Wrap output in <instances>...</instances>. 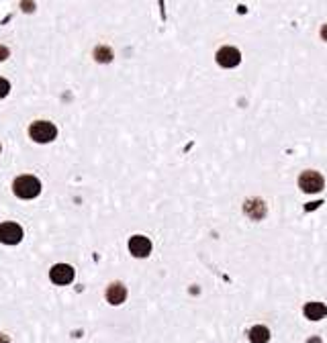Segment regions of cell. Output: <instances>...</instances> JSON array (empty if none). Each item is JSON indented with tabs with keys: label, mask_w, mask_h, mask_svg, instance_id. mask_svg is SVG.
Returning <instances> with one entry per match:
<instances>
[{
	"label": "cell",
	"mask_w": 327,
	"mask_h": 343,
	"mask_svg": "<svg viewBox=\"0 0 327 343\" xmlns=\"http://www.w3.org/2000/svg\"><path fill=\"white\" fill-rule=\"evenodd\" d=\"M13 192L18 198H25V200H31L35 196H39L41 192V182L35 176H18V178L13 182Z\"/></svg>",
	"instance_id": "cell-1"
},
{
	"label": "cell",
	"mask_w": 327,
	"mask_h": 343,
	"mask_svg": "<svg viewBox=\"0 0 327 343\" xmlns=\"http://www.w3.org/2000/svg\"><path fill=\"white\" fill-rule=\"evenodd\" d=\"M29 137L35 143H52L57 137V127L52 121H35L29 127Z\"/></svg>",
	"instance_id": "cell-2"
},
{
	"label": "cell",
	"mask_w": 327,
	"mask_h": 343,
	"mask_svg": "<svg viewBox=\"0 0 327 343\" xmlns=\"http://www.w3.org/2000/svg\"><path fill=\"white\" fill-rule=\"evenodd\" d=\"M299 186H301V190L307 192V194H315V192H321L323 190V186H325V180H323V176L319 172H315V170H307L299 176Z\"/></svg>",
	"instance_id": "cell-3"
},
{
	"label": "cell",
	"mask_w": 327,
	"mask_h": 343,
	"mask_svg": "<svg viewBox=\"0 0 327 343\" xmlns=\"http://www.w3.org/2000/svg\"><path fill=\"white\" fill-rule=\"evenodd\" d=\"M23 241V227L13 221L0 223V243L4 245H17Z\"/></svg>",
	"instance_id": "cell-4"
},
{
	"label": "cell",
	"mask_w": 327,
	"mask_h": 343,
	"mask_svg": "<svg viewBox=\"0 0 327 343\" xmlns=\"http://www.w3.org/2000/svg\"><path fill=\"white\" fill-rule=\"evenodd\" d=\"M74 276H76V272L72 266H68V263H55V266L49 270V280L57 284V286H66V284L74 282Z\"/></svg>",
	"instance_id": "cell-5"
},
{
	"label": "cell",
	"mask_w": 327,
	"mask_h": 343,
	"mask_svg": "<svg viewBox=\"0 0 327 343\" xmlns=\"http://www.w3.org/2000/svg\"><path fill=\"white\" fill-rule=\"evenodd\" d=\"M129 251H131V256H135V258H147L152 253V241L143 237V235H133V237L129 239Z\"/></svg>",
	"instance_id": "cell-6"
},
{
	"label": "cell",
	"mask_w": 327,
	"mask_h": 343,
	"mask_svg": "<svg viewBox=\"0 0 327 343\" xmlns=\"http://www.w3.org/2000/svg\"><path fill=\"white\" fill-rule=\"evenodd\" d=\"M240 62H241L240 49H235V47H221L219 51H217V64H219L221 67H235V65H240Z\"/></svg>",
	"instance_id": "cell-7"
},
{
	"label": "cell",
	"mask_w": 327,
	"mask_h": 343,
	"mask_svg": "<svg viewBox=\"0 0 327 343\" xmlns=\"http://www.w3.org/2000/svg\"><path fill=\"white\" fill-rule=\"evenodd\" d=\"M125 298H127V288H125V284H121V282H113L111 286L106 288V300L111 302L113 307L123 305Z\"/></svg>",
	"instance_id": "cell-8"
},
{
	"label": "cell",
	"mask_w": 327,
	"mask_h": 343,
	"mask_svg": "<svg viewBox=\"0 0 327 343\" xmlns=\"http://www.w3.org/2000/svg\"><path fill=\"white\" fill-rule=\"evenodd\" d=\"M243 211H245V214H247L250 219L260 221L264 214H266V204H264L260 198H254V200H247V202L243 204Z\"/></svg>",
	"instance_id": "cell-9"
},
{
	"label": "cell",
	"mask_w": 327,
	"mask_h": 343,
	"mask_svg": "<svg viewBox=\"0 0 327 343\" xmlns=\"http://www.w3.org/2000/svg\"><path fill=\"white\" fill-rule=\"evenodd\" d=\"M305 317L309 321H321L327 317V307L323 302H307L305 305Z\"/></svg>",
	"instance_id": "cell-10"
},
{
	"label": "cell",
	"mask_w": 327,
	"mask_h": 343,
	"mask_svg": "<svg viewBox=\"0 0 327 343\" xmlns=\"http://www.w3.org/2000/svg\"><path fill=\"white\" fill-rule=\"evenodd\" d=\"M250 341L252 343H268L270 341V331L264 325H256L250 329Z\"/></svg>",
	"instance_id": "cell-11"
},
{
	"label": "cell",
	"mask_w": 327,
	"mask_h": 343,
	"mask_svg": "<svg viewBox=\"0 0 327 343\" xmlns=\"http://www.w3.org/2000/svg\"><path fill=\"white\" fill-rule=\"evenodd\" d=\"M94 60L98 62V64H108L113 60V49L111 47H106V45H98L96 49H94Z\"/></svg>",
	"instance_id": "cell-12"
},
{
	"label": "cell",
	"mask_w": 327,
	"mask_h": 343,
	"mask_svg": "<svg viewBox=\"0 0 327 343\" xmlns=\"http://www.w3.org/2000/svg\"><path fill=\"white\" fill-rule=\"evenodd\" d=\"M8 92H11V84H8L6 78H0V98L8 96Z\"/></svg>",
	"instance_id": "cell-13"
},
{
	"label": "cell",
	"mask_w": 327,
	"mask_h": 343,
	"mask_svg": "<svg viewBox=\"0 0 327 343\" xmlns=\"http://www.w3.org/2000/svg\"><path fill=\"white\" fill-rule=\"evenodd\" d=\"M21 6H23L25 13H33L35 11V2H33V0H23Z\"/></svg>",
	"instance_id": "cell-14"
},
{
	"label": "cell",
	"mask_w": 327,
	"mask_h": 343,
	"mask_svg": "<svg viewBox=\"0 0 327 343\" xmlns=\"http://www.w3.org/2000/svg\"><path fill=\"white\" fill-rule=\"evenodd\" d=\"M8 55H11V51H8V47H6V45H0V62L8 60Z\"/></svg>",
	"instance_id": "cell-15"
},
{
	"label": "cell",
	"mask_w": 327,
	"mask_h": 343,
	"mask_svg": "<svg viewBox=\"0 0 327 343\" xmlns=\"http://www.w3.org/2000/svg\"><path fill=\"white\" fill-rule=\"evenodd\" d=\"M0 343H11V339H8V335H4V333H0Z\"/></svg>",
	"instance_id": "cell-16"
},
{
	"label": "cell",
	"mask_w": 327,
	"mask_h": 343,
	"mask_svg": "<svg viewBox=\"0 0 327 343\" xmlns=\"http://www.w3.org/2000/svg\"><path fill=\"white\" fill-rule=\"evenodd\" d=\"M321 37H323V41H327V25L321 27Z\"/></svg>",
	"instance_id": "cell-17"
},
{
	"label": "cell",
	"mask_w": 327,
	"mask_h": 343,
	"mask_svg": "<svg viewBox=\"0 0 327 343\" xmlns=\"http://www.w3.org/2000/svg\"><path fill=\"white\" fill-rule=\"evenodd\" d=\"M309 343H321V339H311Z\"/></svg>",
	"instance_id": "cell-18"
},
{
	"label": "cell",
	"mask_w": 327,
	"mask_h": 343,
	"mask_svg": "<svg viewBox=\"0 0 327 343\" xmlns=\"http://www.w3.org/2000/svg\"><path fill=\"white\" fill-rule=\"evenodd\" d=\"M0 151H2V147H0Z\"/></svg>",
	"instance_id": "cell-19"
}]
</instances>
